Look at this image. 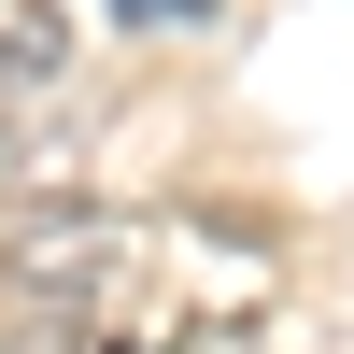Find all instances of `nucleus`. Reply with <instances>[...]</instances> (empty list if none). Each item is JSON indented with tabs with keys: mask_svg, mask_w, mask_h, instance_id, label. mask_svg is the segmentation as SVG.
Listing matches in <instances>:
<instances>
[{
	"mask_svg": "<svg viewBox=\"0 0 354 354\" xmlns=\"http://www.w3.org/2000/svg\"><path fill=\"white\" fill-rule=\"evenodd\" d=\"M113 15H128V28H198L213 0H113Z\"/></svg>",
	"mask_w": 354,
	"mask_h": 354,
	"instance_id": "2",
	"label": "nucleus"
},
{
	"mask_svg": "<svg viewBox=\"0 0 354 354\" xmlns=\"http://www.w3.org/2000/svg\"><path fill=\"white\" fill-rule=\"evenodd\" d=\"M170 354H255V340H241V326H185Z\"/></svg>",
	"mask_w": 354,
	"mask_h": 354,
	"instance_id": "3",
	"label": "nucleus"
},
{
	"mask_svg": "<svg viewBox=\"0 0 354 354\" xmlns=\"http://www.w3.org/2000/svg\"><path fill=\"white\" fill-rule=\"evenodd\" d=\"M57 57H71V15H57V0H0V100L57 85Z\"/></svg>",
	"mask_w": 354,
	"mask_h": 354,
	"instance_id": "1",
	"label": "nucleus"
}]
</instances>
